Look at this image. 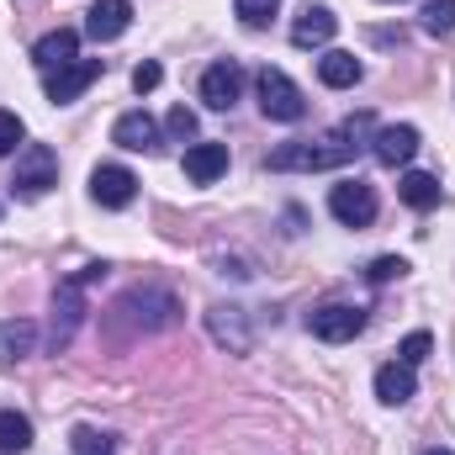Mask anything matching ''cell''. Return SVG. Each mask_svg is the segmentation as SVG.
I'll list each match as a JSON object with an SVG mask.
<instances>
[{
	"instance_id": "cell-9",
	"label": "cell",
	"mask_w": 455,
	"mask_h": 455,
	"mask_svg": "<svg viewBox=\"0 0 455 455\" xmlns=\"http://www.w3.org/2000/svg\"><path fill=\"white\" fill-rule=\"evenodd\" d=\"M307 329H313L318 339H329V344H344V339H355V334L365 329V313L349 307V302H329V307L307 313Z\"/></svg>"
},
{
	"instance_id": "cell-31",
	"label": "cell",
	"mask_w": 455,
	"mask_h": 455,
	"mask_svg": "<svg viewBox=\"0 0 455 455\" xmlns=\"http://www.w3.org/2000/svg\"><path fill=\"white\" fill-rule=\"evenodd\" d=\"M80 286H96V281H107V265L101 259H91V265H80V275H75Z\"/></svg>"
},
{
	"instance_id": "cell-23",
	"label": "cell",
	"mask_w": 455,
	"mask_h": 455,
	"mask_svg": "<svg viewBox=\"0 0 455 455\" xmlns=\"http://www.w3.org/2000/svg\"><path fill=\"white\" fill-rule=\"evenodd\" d=\"M424 32L429 37H451L455 32V0H429L424 5Z\"/></svg>"
},
{
	"instance_id": "cell-2",
	"label": "cell",
	"mask_w": 455,
	"mask_h": 455,
	"mask_svg": "<svg viewBox=\"0 0 455 455\" xmlns=\"http://www.w3.org/2000/svg\"><path fill=\"white\" fill-rule=\"evenodd\" d=\"M59 186V154L48 143H27L16 154V170H11V196L16 202H37Z\"/></svg>"
},
{
	"instance_id": "cell-26",
	"label": "cell",
	"mask_w": 455,
	"mask_h": 455,
	"mask_svg": "<svg viewBox=\"0 0 455 455\" xmlns=\"http://www.w3.org/2000/svg\"><path fill=\"white\" fill-rule=\"evenodd\" d=\"M429 349H435V339L419 329V334H408V339L397 344V360H403V365H424V360H429Z\"/></svg>"
},
{
	"instance_id": "cell-32",
	"label": "cell",
	"mask_w": 455,
	"mask_h": 455,
	"mask_svg": "<svg viewBox=\"0 0 455 455\" xmlns=\"http://www.w3.org/2000/svg\"><path fill=\"white\" fill-rule=\"evenodd\" d=\"M424 455H455V451H445V445H429V451H424Z\"/></svg>"
},
{
	"instance_id": "cell-30",
	"label": "cell",
	"mask_w": 455,
	"mask_h": 455,
	"mask_svg": "<svg viewBox=\"0 0 455 455\" xmlns=\"http://www.w3.org/2000/svg\"><path fill=\"white\" fill-rule=\"evenodd\" d=\"M159 80H164V69H159V64H154V59H143V64H138V69H132V91H138V96H148V91H154V85H159Z\"/></svg>"
},
{
	"instance_id": "cell-24",
	"label": "cell",
	"mask_w": 455,
	"mask_h": 455,
	"mask_svg": "<svg viewBox=\"0 0 455 455\" xmlns=\"http://www.w3.org/2000/svg\"><path fill=\"white\" fill-rule=\"evenodd\" d=\"M275 11H281V0H233V16H238L243 27H265Z\"/></svg>"
},
{
	"instance_id": "cell-8",
	"label": "cell",
	"mask_w": 455,
	"mask_h": 455,
	"mask_svg": "<svg viewBox=\"0 0 455 455\" xmlns=\"http://www.w3.org/2000/svg\"><path fill=\"white\" fill-rule=\"evenodd\" d=\"M91 196H96L101 207L122 212V207H132V196H138V175H132L127 164H96V170H91Z\"/></svg>"
},
{
	"instance_id": "cell-14",
	"label": "cell",
	"mask_w": 455,
	"mask_h": 455,
	"mask_svg": "<svg viewBox=\"0 0 455 455\" xmlns=\"http://www.w3.org/2000/svg\"><path fill=\"white\" fill-rule=\"evenodd\" d=\"M127 21H132V0H96V5L85 11V32H91L96 43H116V37L127 32Z\"/></svg>"
},
{
	"instance_id": "cell-15",
	"label": "cell",
	"mask_w": 455,
	"mask_h": 455,
	"mask_svg": "<svg viewBox=\"0 0 455 455\" xmlns=\"http://www.w3.org/2000/svg\"><path fill=\"white\" fill-rule=\"evenodd\" d=\"M334 32H339V16H334L329 5H307V11L291 21V43H297V48H323V43H334Z\"/></svg>"
},
{
	"instance_id": "cell-1",
	"label": "cell",
	"mask_w": 455,
	"mask_h": 455,
	"mask_svg": "<svg viewBox=\"0 0 455 455\" xmlns=\"http://www.w3.org/2000/svg\"><path fill=\"white\" fill-rule=\"evenodd\" d=\"M365 132H371V116L360 112V116H349L334 138H318V143H307V138H297V143H281V148L265 159V170L286 175V170H334V164H349Z\"/></svg>"
},
{
	"instance_id": "cell-5",
	"label": "cell",
	"mask_w": 455,
	"mask_h": 455,
	"mask_svg": "<svg viewBox=\"0 0 455 455\" xmlns=\"http://www.w3.org/2000/svg\"><path fill=\"white\" fill-rule=\"evenodd\" d=\"M80 318H85V286L69 275V281H59V291H53V329H48V349H53V355L69 349Z\"/></svg>"
},
{
	"instance_id": "cell-12",
	"label": "cell",
	"mask_w": 455,
	"mask_h": 455,
	"mask_svg": "<svg viewBox=\"0 0 455 455\" xmlns=\"http://www.w3.org/2000/svg\"><path fill=\"white\" fill-rule=\"evenodd\" d=\"M371 154L387 164V170H397V164H408L413 154H419V127L413 122H397V127H381L376 138H371Z\"/></svg>"
},
{
	"instance_id": "cell-29",
	"label": "cell",
	"mask_w": 455,
	"mask_h": 455,
	"mask_svg": "<svg viewBox=\"0 0 455 455\" xmlns=\"http://www.w3.org/2000/svg\"><path fill=\"white\" fill-rule=\"evenodd\" d=\"M164 127H170V138H180V143H186V138H196V112H191V107H175Z\"/></svg>"
},
{
	"instance_id": "cell-21",
	"label": "cell",
	"mask_w": 455,
	"mask_h": 455,
	"mask_svg": "<svg viewBox=\"0 0 455 455\" xmlns=\"http://www.w3.org/2000/svg\"><path fill=\"white\" fill-rule=\"evenodd\" d=\"M397 196H403L413 212H429V207H440V180L424 175V170H408V175L397 180Z\"/></svg>"
},
{
	"instance_id": "cell-25",
	"label": "cell",
	"mask_w": 455,
	"mask_h": 455,
	"mask_svg": "<svg viewBox=\"0 0 455 455\" xmlns=\"http://www.w3.org/2000/svg\"><path fill=\"white\" fill-rule=\"evenodd\" d=\"M397 275H408V259L403 254H381V259H371V270H365V281H397Z\"/></svg>"
},
{
	"instance_id": "cell-27",
	"label": "cell",
	"mask_w": 455,
	"mask_h": 455,
	"mask_svg": "<svg viewBox=\"0 0 455 455\" xmlns=\"http://www.w3.org/2000/svg\"><path fill=\"white\" fill-rule=\"evenodd\" d=\"M21 138H27V122H21L16 112H0V159H5Z\"/></svg>"
},
{
	"instance_id": "cell-3",
	"label": "cell",
	"mask_w": 455,
	"mask_h": 455,
	"mask_svg": "<svg viewBox=\"0 0 455 455\" xmlns=\"http://www.w3.org/2000/svg\"><path fill=\"white\" fill-rule=\"evenodd\" d=\"M116 313H132V323H138L143 334H159V329H175V323H180V302H175L164 286H132V291L116 302Z\"/></svg>"
},
{
	"instance_id": "cell-22",
	"label": "cell",
	"mask_w": 455,
	"mask_h": 455,
	"mask_svg": "<svg viewBox=\"0 0 455 455\" xmlns=\"http://www.w3.org/2000/svg\"><path fill=\"white\" fill-rule=\"evenodd\" d=\"M21 451H32V419L5 408L0 413V455H21Z\"/></svg>"
},
{
	"instance_id": "cell-18",
	"label": "cell",
	"mask_w": 455,
	"mask_h": 455,
	"mask_svg": "<svg viewBox=\"0 0 455 455\" xmlns=\"http://www.w3.org/2000/svg\"><path fill=\"white\" fill-rule=\"evenodd\" d=\"M413 392H419V376H413V365L392 360V365H381V371H376V397H381L387 408H403Z\"/></svg>"
},
{
	"instance_id": "cell-33",
	"label": "cell",
	"mask_w": 455,
	"mask_h": 455,
	"mask_svg": "<svg viewBox=\"0 0 455 455\" xmlns=\"http://www.w3.org/2000/svg\"><path fill=\"white\" fill-rule=\"evenodd\" d=\"M91 455H116V451H91Z\"/></svg>"
},
{
	"instance_id": "cell-16",
	"label": "cell",
	"mask_w": 455,
	"mask_h": 455,
	"mask_svg": "<svg viewBox=\"0 0 455 455\" xmlns=\"http://www.w3.org/2000/svg\"><path fill=\"white\" fill-rule=\"evenodd\" d=\"M75 53H80V32H75V27H59V32L37 37L32 64H37L43 75H53V69H64V64H75Z\"/></svg>"
},
{
	"instance_id": "cell-19",
	"label": "cell",
	"mask_w": 455,
	"mask_h": 455,
	"mask_svg": "<svg viewBox=\"0 0 455 455\" xmlns=\"http://www.w3.org/2000/svg\"><path fill=\"white\" fill-rule=\"evenodd\" d=\"M37 349V323L27 318H0V365H21Z\"/></svg>"
},
{
	"instance_id": "cell-17",
	"label": "cell",
	"mask_w": 455,
	"mask_h": 455,
	"mask_svg": "<svg viewBox=\"0 0 455 455\" xmlns=\"http://www.w3.org/2000/svg\"><path fill=\"white\" fill-rule=\"evenodd\" d=\"M218 175H228V143H191L186 148V180L212 186Z\"/></svg>"
},
{
	"instance_id": "cell-4",
	"label": "cell",
	"mask_w": 455,
	"mask_h": 455,
	"mask_svg": "<svg viewBox=\"0 0 455 455\" xmlns=\"http://www.w3.org/2000/svg\"><path fill=\"white\" fill-rule=\"evenodd\" d=\"M259 112L270 122H302L307 116V96L297 91V80L286 69H259Z\"/></svg>"
},
{
	"instance_id": "cell-11",
	"label": "cell",
	"mask_w": 455,
	"mask_h": 455,
	"mask_svg": "<svg viewBox=\"0 0 455 455\" xmlns=\"http://www.w3.org/2000/svg\"><path fill=\"white\" fill-rule=\"evenodd\" d=\"M112 143L127 148V154H154L159 148V122L148 112H122L112 122Z\"/></svg>"
},
{
	"instance_id": "cell-6",
	"label": "cell",
	"mask_w": 455,
	"mask_h": 455,
	"mask_svg": "<svg viewBox=\"0 0 455 455\" xmlns=\"http://www.w3.org/2000/svg\"><path fill=\"white\" fill-rule=\"evenodd\" d=\"M101 69H107L101 59H75V64L53 69L43 91H48V101H53V107H69V101H80V96H85V91L101 80Z\"/></svg>"
},
{
	"instance_id": "cell-10",
	"label": "cell",
	"mask_w": 455,
	"mask_h": 455,
	"mask_svg": "<svg viewBox=\"0 0 455 455\" xmlns=\"http://www.w3.org/2000/svg\"><path fill=\"white\" fill-rule=\"evenodd\" d=\"M238 96H243V69H238L233 59H218V64L202 75V101H207L212 112H228Z\"/></svg>"
},
{
	"instance_id": "cell-28",
	"label": "cell",
	"mask_w": 455,
	"mask_h": 455,
	"mask_svg": "<svg viewBox=\"0 0 455 455\" xmlns=\"http://www.w3.org/2000/svg\"><path fill=\"white\" fill-rule=\"evenodd\" d=\"M75 455H91V451H116L112 445V435H101V429H75Z\"/></svg>"
},
{
	"instance_id": "cell-13",
	"label": "cell",
	"mask_w": 455,
	"mask_h": 455,
	"mask_svg": "<svg viewBox=\"0 0 455 455\" xmlns=\"http://www.w3.org/2000/svg\"><path fill=\"white\" fill-rule=\"evenodd\" d=\"M207 329H212V339L223 344L228 355H249V323H243V307H233V302H218L212 313H207Z\"/></svg>"
},
{
	"instance_id": "cell-7",
	"label": "cell",
	"mask_w": 455,
	"mask_h": 455,
	"mask_svg": "<svg viewBox=\"0 0 455 455\" xmlns=\"http://www.w3.org/2000/svg\"><path fill=\"white\" fill-rule=\"evenodd\" d=\"M329 212L339 218L344 228H371L376 223V191L365 180H339L329 191Z\"/></svg>"
},
{
	"instance_id": "cell-20",
	"label": "cell",
	"mask_w": 455,
	"mask_h": 455,
	"mask_svg": "<svg viewBox=\"0 0 455 455\" xmlns=\"http://www.w3.org/2000/svg\"><path fill=\"white\" fill-rule=\"evenodd\" d=\"M360 75H365V64H360L355 53H344V48H329V53L318 59V80H323L329 91H349V85H360Z\"/></svg>"
}]
</instances>
